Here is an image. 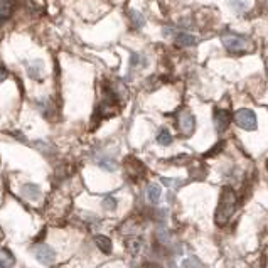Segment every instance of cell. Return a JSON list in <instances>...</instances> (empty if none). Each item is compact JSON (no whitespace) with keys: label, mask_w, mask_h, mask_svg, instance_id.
I'll return each instance as SVG.
<instances>
[{"label":"cell","mask_w":268,"mask_h":268,"mask_svg":"<svg viewBox=\"0 0 268 268\" xmlns=\"http://www.w3.org/2000/svg\"><path fill=\"white\" fill-rule=\"evenodd\" d=\"M236 204H238V199H236V194L231 187H223L221 191V196H219V203H218V208H216V212H214V221L218 226H225L230 218L233 216V212L236 211Z\"/></svg>","instance_id":"6da1fadb"},{"label":"cell","mask_w":268,"mask_h":268,"mask_svg":"<svg viewBox=\"0 0 268 268\" xmlns=\"http://www.w3.org/2000/svg\"><path fill=\"white\" fill-rule=\"evenodd\" d=\"M234 122L240 128H243V130L247 132H253L256 130V127H258V120H256V115L253 110L249 108H240L236 113H234Z\"/></svg>","instance_id":"7a4b0ae2"},{"label":"cell","mask_w":268,"mask_h":268,"mask_svg":"<svg viewBox=\"0 0 268 268\" xmlns=\"http://www.w3.org/2000/svg\"><path fill=\"white\" fill-rule=\"evenodd\" d=\"M221 42H223V46L226 47V51H230V53H233V54H240L245 51L247 39H245L241 34L228 31L221 36Z\"/></svg>","instance_id":"3957f363"},{"label":"cell","mask_w":268,"mask_h":268,"mask_svg":"<svg viewBox=\"0 0 268 268\" xmlns=\"http://www.w3.org/2000/svg\"><path fill=\"white\" fill-rule=\"evenodd\" d=\"M31 251H32V255L36 256V260H38V262L44 267L53 265L54 260H56V251H54L49 245L36 243V247H32Z\"/></svg>","instance_id":"277c9868"},{"label":"cell","mask_w":268,"mask_h":268,"mask_svg":"<svg viewBox=\"0 0 268 268\" xmlns=\"http://www.w3.org/2000/svg\"><path fill=\"white\" fill-rule=\"evenodd\" d=\"M177 127L184 137H191L194 134V130H196V120H194L192 113L187 112V110H182L177 116Z\"/></svg>","instance_id":"5b68a950"},{"label":"cell","mask_w":268,"mask_h":268,"mask_svg":"<svg viewBox=\"0 0 268 268\" xmlns=\"http://www.w3.org/2000/svg\"><path fill=\"white\" fill-rule=\"evenodd\" d=\"M212 120H214L216 132H218V134H225V132L228 130V127H230L231 115L228 110L214 108V112H212Z\"/></svg>","instance_id":"8992f818"},{"label":"cell","mask_w":268,"mask_h":268,"mask_svg":"<svg viewBox=\"0 0 268 268\" xmlns=\"http://www.w3.org/2000/svg\"><path fill=\"white\" fill-rule=\"evenodd\" d=\"M125 167H127L128 174L135 175V177H140V175L145 174V165L140 160L135 159V157H127L125 159Z\"/></svg>","instance_id":"52a82bcc"},{"label":"cell","mask_w":268,"mask_h":268,"mask_svg":"<svg viewBox=\"0 0 268 268\" xmlns=\"http://www.w3.org/2000/svg\"><path fill=\"white\" fill-rule=\"evenodd\" d=\"M174 41L177 46H182V47H189V46H194L197 42L196 36L189 34V32H175L174 34Z\"/></svg>","instance_id":"ba28073f"},{"label":"cell","mask_w":268,"mask_h":268,"mask_svg":"<svg viewBox=\"0 0 268 268\" xmlns=\"http://www.w3.org/2000/svg\"><path fill=\"white\" fill-rule=\"evenodd\" d=\"M20 191H22V196L27 197V199H31V201H36V199H39V197H41V187L32 184V182H27V184H24Z\"/></svg>","instance_id":"9c48e42d"},{"label":"cell","mask_w":268,"mask_h":268,"mask_svg":"<svg viewBox=\"0 0 268 268\" xmlns=\"http://www.w3.org/2000/svg\"><path fill=\"white\" fill-rule=\"evenodd\" d=\"M27 73H29V76H31L32 79H41L42 78V73H44V64H42V61H32V62H29L27 64Z\"/></svg>","instance_id":"30bf717a"},{"label":"cell","mask_w":268,"mask_h":268,"mask_svg":"<svg viewBox=\"0 0 268 268\" xmlns=\"http://www.w3.org/2000/svg\"><path fill=\"white\" fill-rule=\"evenodd\" d=\"M14 9H16V2L14 0H0V20H5L12 16Z\"/></svg>","instance_id":"8fae6325"},{"label":"cell","mask_w":268,"mask_h":268,"mask_svg":"<svg viewBox=\"0 0 268 268\" xmlns=\"http://www.w3.org/2000/svg\"><path fill=\"white\" fill-rule=\"evenodd\" d=\"M95 243H96V247L100 251H103L105 255H110L112 253V240H110L108 236H103V234H98V236H95Z\"/></svg>","instance_id":"7c38bea8"},{"label":"cell","mask_w":268,"mask_h":268,"mask_svg":"<svg viewBox=\"0 0 268 268\" xmlns=\"http://www.w3.org/2000/svg\"><path fill=\"white\" fill-rule=\"evenodd\" d=\"M16 265V258L7 248H0V268H12Z\"/></svg>","instance_id":"4fadbf2b"},{"label":"cell","mask_w":268,"mask_h":268,"mask_svg":"<svg viewBox=\"0 0 268 268\" xmlns=\"http://www.w3.org/2000/svg\"><path fill=\"white\" fill-rule=\"evenodd\" d=\"M160 196H162V191H160V187L157 184H150L149 187H147V199H149L152 204L159 203Z\"/></svg>","instance_id":"5bb4252c"},{"label":"cell","mask_w":268,"mask_h":268,"mask_svg":"<svg viewBox=\"0 0 268 268\" xmlns=\"http://www.w3.org/2000/svg\"><path fill=\"white\" fill-rule=\"evenodd\" d=\"M128 17H130L132 24H134L137 29H140V27H144V25H145V17H144V14L138 12V10L132 9L130 12H128Z\"/></svg>","instance_id":"9a60e30c"},{"label":"cell","mask_w":268,"mask_h":268,"mask_svg":"<svg viewBox=\"0 0 268 268\" xmlns=\"http://www.w3.org/2000/svg\"><path fill=\"white\" fill-rule=\"evenodd\" d=\"M228 3H230V7L236 14H243L245 10H248V7H249L248 0H228Z\"/></svg>","instance_id":"2e32d148"},{"label":"cell","mask_w":268,"mask_h":268,"mask_svg":"<svg viewBox=\"0 0 268 268\" xmlns=\"http://www.w3.org/2000/svg\"><path fill=\"white\" fill-rule=\"evenodd\" d=\"M157 142H159L160 145H164V147H167V145H171L172 144V135H171V132L167 130V128H162V130L157 134Z\"/></svg>","instance_id":"e0dca14e"},{"label":"cell","mask_w":268,"mask_h":268,"mask_svg":"<svg viewBox=\"0 0 268 268\" xmlns=\"http://www.w3.org/2000/svg\"><path fill=\"white\" fill-rule=\"evenodd\" d=\"M101 206H103V209H106V211H115L116 209V199L112 196H105L103 201H101Z\"/></svg>","instance_id":"ac0fdd59"},{"label":"cell","mask_w":268,"mask_h":268,"mask_svg":"<svg viewBox=\"0 0 268 268\" xmlns=\"http://www.w3.org/2000/svg\"><path fill=\"white\" fill-rule=\"evenodd\" d=\"M130 251L134 253V255H137L138 251L142 249V238H134V240H130Z\"/></svg>","instance_id":"d6986e66"},{"label":"cell","mask_w":268,"mask_h":268,"mask_svg":"<svg viewBox=\"0 0 268 268\" xmlns=\"http://www.w3.org/2000/svg\"><path fill=\"white\" fill-rule=\"evenodd\" d=\"M100 167L105 169V171H108V172H113L116 169V164L113 162L112 159H103V160H100Z\"/></svg>","instance_id":"ffe728a7"},{"label":"cell","mask_w":268,"mask_h":268,"mask_svg":"<svg viewBox=\"0 0 268 268\" xmlns=\"http://www.w3.org/2000/svg\"><path fill=\"white\" fill-rule=\"evenodd\" d=\"M162 182L165 186L172 187V189H177L179 186H182V181H179V179H167V177H162Z\"/></svg>","instance_id":"44dd1931"},{"label":"cell","mask_w":268,"mask_h":268,"mask_svg":"<svg viewBox=\"0 0 268 268\" xmlns=\"http://www.w3.org/2000/svg\"><path fill=\"white\" fill-rule=\"evenodd\" d=\"M182 267H184V268H203V267H201V263L197 262V258H194V256L187 258Z\"/></svg>","instance_id":"7402d4cb"},{"label":"cell","mask_w":268,"mask_h":268,"mask_svg":"<svg viewBox=\"0 0 268 268\" xmlns=\"http://www.w3.org/2000/svg\"><path fill=\"white\" fill-rule=\"evenodd\" d=\"M155 236H157V240H159L160 243H167V241L171 240V236H169V233L165 230H159L155 233Z\"/></svg>","instance_id":"603a6c76"},{"label":"cell","mask_w":268,"mask_h":268,"mask_svg":"<svg viewBox=\"0 0 268 268\" xmlns=\"http://www.w3.org/2000/svg\"><path fill=\"white\" fill-rule=\"evenodd\" d=\"M138 62H140V56H138L137 53H132L130 54V68H135V66H138Z\"/></svg>","instance_id":"cb8c5ba5"},{"label":"cell","mask_w":268,"mask_h":268,"mask_svg":"<svg viewBox=\"0 0 268 268\" xmlns=\"http://www.w3.org/2000/svg\"><path fill=\"white\" fill-rule=\"evenodd\" d=\"M223 145H225V144H223V142H219V144L216 145V147H212L211 152H208L204 157H211V155H214V153H219V152H221V149H223Z\"/></svg>","instance_id":"d4e9b609"},{"label":"cell","mask_w":268,"mask_h":268,"mask_svg":"<svg viewBox=\"0 0 268 268\" xmlns=\"http://www.w3.org/2000/svg\"><path fill=\"white\" fill-rule=\"evenodd\" d=\"M7 76H9V73H7L3 68H0V83H2V81H5V79H7Z\"/></svg>","instance_id":"484cf974"},{"label":"cell","mask_w":268,"mask_h":268,"mask_svg":"<svg viewBox=\"0 0 268 268\" xmlns=\"http://www.w3.org/2000/svg\"><path fill=\"white\" fill-rule=\"evenodd\" d=\"M0 22H2V20H0Z\"/></svg>","instance_id":"4316f807"}]
</instances>
